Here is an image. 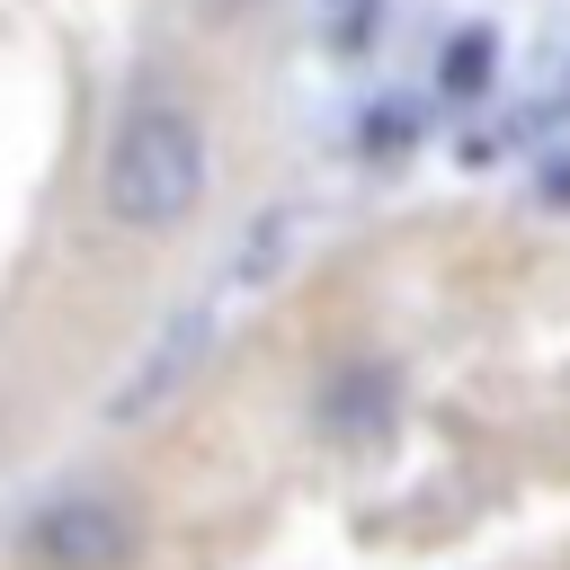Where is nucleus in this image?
I'll use <instances>...</instances> for the list:
<instances>
[{"label":"nucleus","mask_w":570,"mask_h":570,"mask_svg":"<svg viewBox=\"0 0 570 570\" xmlns=\"http://www.w3.org/2000/svg\"><path fill=\"white\" fill-rule=\"evenodd\" d=\"M205 178H214V151H205L196 107L169 98V89H142L116 116V142H107V169H98L107 214L125 232H178L205 205Z\"/></svg>","instance_id":"obj_1"},{"label":"nucleus","mask_w":570,"mask_h":570,"mask_svg":"<svg viewBox=\"0 0 570 570\" xmlns=\"http://www.w3.org/2000/svg\"><path fill=\"white\" fill-rule=\"evenodd\" d=\"M27 561L36 570H134V517L98 490H71L27 525Z\"/></svg>","instance_id":"obj_2"},{"label":"nucleus","mask_w":570,"mask_h":570,"mask_svg":"<svg viewBox=\"0 0 570 570\" xmlns=\"http://www.w3.org/2000/svg\"><path fill=\"white\" fill-rule=\"evenodd\" d=\"M205 338H214V312H187V321H169V338L151 347V365H134L116 392H107V428H134V419H151L187 374H196V356H205Z\"/></svg>","instance_id":"obj_3"},{"label":"nucleus","mask_w":570,"mask_h":570,"mask_svg":"<svg viewBox=\"0 0 570 570\" xmlns=\"http://www.w3.org/2000/svg\"><path fill=\"white\" fill-rule=\"evenodd\" d=\"M321 428L338 436V445H356V436H383L392 428V365H347L330 392H321Z\"/></svg>","instance_id":"obj_4"},{"label":"nucleus","mask_w":570,"mask_h":570,"mask_svg":"<svg viewBox=\"0 0 570 570\" xmlns=\"http://www.w3.org/2000/svg\"><path fill=\"white\" fill-rule=\"evenodd\" d=\"M481 80H490V36H481V27H463V36L445 45V89H454V98H472Z\"/></svg>","instance_id":"obj_5"}]
</instances>
